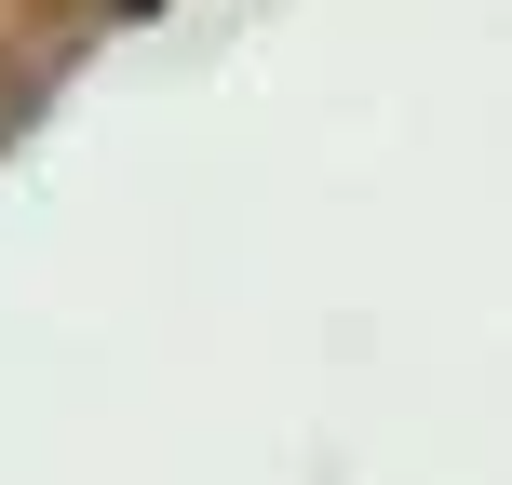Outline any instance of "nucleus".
Listing matches in <instances>:
<instances>
[]
</instances>
